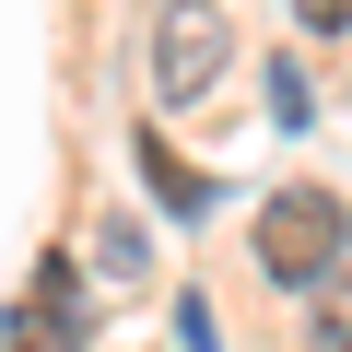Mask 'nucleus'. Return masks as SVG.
<instances>
[{
    "label": "nucleus",
    "mask_w": 352,
    "mask_h": 352,
    "mask_svg": "<svg viewBox=\"0 0 352 352\" xmlns=\"http://www.w3.org/2000/svg\"><path fill=\"white\" fill-rule=\"evenodd\" d=\"M129 153H141V188H153V200H164L176 223H200V212H212V176H200L188 153H164V129H141Z\"/></svg>",
    "instance_id": "nucleus-4"
},
{
    "label": "nucleus",
    "mask_w": 352,
    "mask_h": 352,
    "mask_svg": "<svg viewBox=\"0 0 352 352\" xmlns=\"http://www.w3.org/2000/svg\"><path fill=\"white\" fill-rule=\"evenodd\" d=\"M94 270H118V282H129V270H141V223H106V235H94Z\"/></svg>",
    "instance_id": "nucleus-7"
},
{
    "label": "nucleus",
    "mask_w": 352,
    "mask_h": 352,
    "mask_svg": "<svg viewBox=\"0 0 352 352\" xmlns=\"http://www.w3.org/2000/svg\"><path fill=\"white\" fill-rule=\"evenodd\" d=\"M235 59V24H223V0H164V24H153V94L164 106H200Z\"/></svg>",
    "instance_id": "nucleus-2"
},
{
    "label": "nucleus",
    "mask_w": 352,
    "mask_h": 352,
    "mask_svg": "<svg viewBox=\"0 0 352 352\" xmlns=\"http://www.w3.org/2000/svg\"><path fill=\"white\" fill-rule=\"evenodd\" d=\"M270 118H282V129H305V118H317V106H305V71H294V59H270Z\"/></svg>",
    "instance_id": "nucleus-6"
},
{
    "label": "nucleus",
    "mask_w": 352,
    "mask_h": 352,
    "mask_svg": "<svg viewBox=\"0 0 352 352\" xmlns=\"http://www.w3.org/2000/svg\"><path fill=\"white\" fill-rule=\"evenodd\" d=\"M176 340H188V352H223V329H212V305H200V294H176Z\"/></svg>",
    "instance_id": "nucleus-8"
},
{
    "label": "nucleus",
    "mask_w": 352,
    "mask_h": 352,
    "mask_svg": "<svg viewBox=\"0 0 352 352\" xmlns=\"http://www.w3.org/2000/svg\"><path fill=\"white\" fill-rule=\"evenodd\" d=\"M294 24H305V36H340V24H352V0H294Z\"/></svg>",
    "instance_id": "nucleus-9"
},
{
    "label": "nucleus",
    "mask_w": 352,
    "mask_h": 352,
    "mask_svg": "<svg viewBox=\"0 0 352 352\" xmlns=\"http://www.w3.org/2000/svg\"><path fill=\"white\" fill-rule=\"evenodd\" d=\"M247 247H258V270H270V282H329V270H340V247H352V212H340L329 188H270Z\"/></svg>",
    "instance_id": "nucleus-1"
},
{
    "label": "nucleus",
    "mask_w": 352,
    "mask_h": 352,
    "mask_svg": "<svg viewBox=\"0 0 352 352\" xmlns=\"http://www.w3.org/2000/svg\"><path fill=\"white\" fill-rule=\"evenodd\" d=\"M305 294H317V352H352V270H329Z\"/></svg>",
    "instance_id": "nucleus-5"
},
{
    "label": "nucleus",
    "mask_w": 352,
    "mask_h": 352,
    "mask_svg": "<svg viewBox=\"0 0 352 352\" xmlns=\"http://www.w3.org/2000/svg\"><path fill=\"white\" fill-rule=\"evenodd\" d=\"M0 352H82V282L47 258L36 282H24V305H12V340Z\"/></svg>",
    "instance_id": "nucleus-3"
}]
</instances>
